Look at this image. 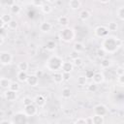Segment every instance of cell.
I'll return each mask as SVG.
<instances>
[{"instance_id": "7", "label": "cell", "mask_w": 124, "mask_h": 124, "mask_svg": "<svg viewBox=\"0 0 124 124\" xmlns=\"http://www.w3.org/2000/svg\"><path fill=\"white\" fill-rule=\"evenodd\" d=\"M91 78H92L93 83H95V84L98 85V84L104 82V80H105V76H104V74H103L102 72H96V73L93 74V76H92Z\"/></svg>"}, {"instance_id": "34", "label": "cell", "mask_w": 124, "mask_h": 124, "mask_svg": "<svg viewBox=\"0 0 124 124\" xmlns=\"http://www.w3.org/2000/svg\"><path fill=\"white\" fill-rule=\"evenodd\" d=\"M18 24H17V21L16 19H12L9 23H8V27L11 29V30H16L17 28Z\"/></svg>"}, {"instance_id": "9", "label": "cell", "mask_w": 124, "mask_h": 124, "mask_svg": "<svg viewBox=\"0 0 124 124\" xmlns=\"http://www.w3.org/2000/svg\"><path fill=\"white\" fill-rule=\"evenodd\" d=\"M36 113H37V107L34 106L33 104L24 107V114L26 116H34Z\"/></svg>"}, {"instance_id": "28", "label": "cell", "mask_w": 124, "mask_h": 124, "mask_svg": "<svg viewBox=\"0 0 124 124\" xmlns=\"http://www.w3.org/2000/svg\"><path fill=\"white\" fill-rule=\"evenodd\" d=\"M107 28H108V31L114 32V31H116V30H117V28H118V25H117V23H116L115 21H110V22L108 24Z\"/></svg>"}, {"instance_id": "8", "label": "cell", "mask_w": 124, "mask_h": 124, "mask_svg": "<svg viewBox=\"0 0 124 124\" xmlns=\"http://www.w3.org/2000/svg\"><path fill=\"white\" fill-rule=\"evenodd\" d=\"M33 103H34L37 107L43 108V107H45V105H46V98H45L43 95L39 94V95H36V96H35V98H34V100H33Z\"/></svg>"}, {"instance_id": "10", "label": "cell", "mask_w": 124, "mask_h": 124, "mask_svg": "<svg viewBox=\"0 0 124 124\" xmlns=\"http://www.w3.org/2000/svg\"><path fill=\"white\" fill-rule=\"evenodd\" d=\"M4 98L7 101H10V102L16 101V92H15L13 90H10V89H7L4 92Z\"/></svg>"}, {"instance_id": "46", "label": "cell", "mask_w": 124, "mask_h": 124, "mask_svg": "<svg viewBox=\"0 0 124 124\" xmlns=\"http://www.w3.org/2000/svg\"><path fill=\"white\" fill-rule=\"evenodd\" d=\"M0 124H11V122L8 121V120H3V121L0 122Z\"/></svg>"}, {"instance_id": "49", "label": "cell", "mask_w": 124, "mask_h": 124, "mask_svg": "<svg viewBox=\"0 0 124 124\" xmlns=\"http://www.w3.org/2000/svg\"><path fill=\"white\" fill-rule=\"evenodd\" d=\"M11 124H16V123H14V122H11Z\"/></svg>"}, {"instance_id": "47", "label": "cell", "mask_w": 124, "mask_h": 124, "mask_svg": "<svg viewBox=\"0 0 124 124\" xmlns=\"http://www.w3.org/2000/svg\"><path fill=\"white\" fill-rule=\"evenodd\" d=\"M4 43V39H3V37H2V35H0V46L2 45Z\"/></svg>"}, {"instance_id": "16", "label": "cell", "mask_w": 124, "mask_h": 124, "mask_svg": "<svg viewBox=\"0 0 124 124\" xmlns=\"http://www.w3.org/2000/svg\"><path fill=\"white\" fill-rule=\"evenodd\" d=\"M10 11H11V13L14 14V15H18V14L20 13V11H21V7H20L17 3L14 2V3L10 6Z\"/></svg>"}, {"instance_id": "41", "label": "cell", "mask_w": 124, "mask_h": 124, "mask_svg": "<svg viewBox=\"0 0 124 124\" xmlns=\"http://www.w3.org/2000/svg\"><path fill=\"white\" fill-rule=\"evenodd\" d=\"M62 77H63V80H65V81H68L71 78L70 73H62Z\"/></svg>"}, {"instance_id": "21", "label": "cell", "mask_w": 124, "mask_h": 124, "mask_svg": "<svg viewBox=\"0 0 124 124\" xmlns=\"http://www.w3.org/2000/svg\"><path fill=\"white\" fill-rule=\"evenodd\" d=\"M41 10H42V12H43L44 14H49V13L52 11V7H51V5H50L49 3L45 2V3L43 4V6L41 7Z\"/></svg>"}, {"instance_id": "2", "label": "cell", "mask_w": 124, "mask_h": 124, "mask_svg": "<svg viewBox=\"0 0 124 124\" xmlns=\"http://www.w3.org/2000/svg\"><path fill=\"white\" fill-rule=\"evenodd\" d=\"M62 59L57 56V55H54V56H51L46 64V67L49 70V71H52V72H57L58 70L61 69V65H62Z\"/></svg>"}, {"instance_id": "13", "label": "cell", "mask_w": 124, "mask_h": 124, "mask_svg": "<svg viewBox=\"0 0 124 124\" xmlns=\"http://www.w3.org/2000/svg\"><path fill=\"white\" fill-rule=\"evenodd\" d=\"M51 28H52V26L48 21H44L40 24V30L43 33H48L51 30Z\"/></svg>"}, {"instance_id": "3", "label": "cell", "mask_w": 124, "mask_h": 124, "mask_svg": "<svg viewBox=\"0 0 124 124\" xmlns=\"http://www.w3.org/2000/svg\"><path fill=\"white\" fill-rule=\"evenodd\" d=\"M75 38V31L74 29L70 28V27H65L64 29L61 30L60 32V39L66 43H69L71 41H73Z\"/></svg>"}, {"instance_id": "19", "label": "cell", "mask_w": 124, "mask_h": 124, "mask_svg": "<svg viewBox=\"0 0 124 124\" xmlns=\"http://www.w3.org/2000/svg\"><path fill=\"white\" fill-rule=\"evenodd\" d=\"M112 65V60L109 58H103V60L101 61V68L103 69H108Z\"/></svg>"}, {"instance_id": "18", "label": "cell", "mask_w": 124, "mask_h": 124, "mask_svg": "<svg viewBox=\"0 0 124 124\" xmlns=\"http://www.w3.org/2000/svg\"><path fill=\"white\" fill-rule=\"evenodd\" d=\"M57 21H58L59 25L63 26V27H67L68 24H69V17L67 16H61L58 17Z\"/></svg>"}, {"instance_id": "12", "label": "cell", "mask_w": 124, "mask_h": 124, "mask_svg": "<svg viewBox=\"0 0 124 124\" xmlns=\"http://www.w3.org/2000/svg\"><path fill=\"white\" fill-rule=\"evenodd\" d=\"M74 66L71 61H63L61 65V70H63V73H71Z\"/></svg>"}, {"instance_id": "45", "label": "cell", "mask_w": 124, "mask_h": 124, "mask_svg": "<svg viewBox=\"0 0 124 124\" xmlns=\"http://www.w3.org/2000/svg\"><path fill=\"white\" fill-rule=\"evenodd\" d=\"M4 25H5V23H4V21L2 20V18L0 17V29H2V28L4 27Z\"/></svg>"}, {"instance_id": "35", "label": "cell", "mask_w": 124, "mask_h": 124, "mask_svg": "<svg viewBox=\"0 0 124 124\" xmlns=\"http://www.w3.org/2000/svg\"><path fill=\"white\" fill-rule=\"evenodd\" d=\"M96 53H97V56L100 57V58H105V56L107 55V52L104 50L103 47H99V48L97 49Z\"/></svg>"}, {"instance_id": "5", "label": "cell", "mask_w": 124, "mask_h": 124, "mask_svg": "<svg viewBox=\"0 0 124 124\" xmlns=\"http://www.w3.org/2000/svg\"><path fill=\"white\" fill-rule=\"evenodd\" d=\"M94 33L97 37L99 38H104V37H107L108 34V30L106 26L104 25H100V26H97L94 30Z\"/></svg>"}, {"instance_id": "48", "label": "cell", "mask_w": 124, "mask_h": 124, "mask_svg": "<svg viewBox=\"0 0 124 124\" xmlns=\"http://www.w3.org/2000/svg\"><path fill=\"white\" fill-rule=\"evenodd\" d=\"M100 3H102V4H107V3H109V0H107V1H100Z\"/></svg>"}, {"instance_id": "44", "label": "cell", "mask_w": 124, "mask_h": 124, "mask_svg": "<svg viewBox=\"0 0 124 124\" xmlns=\"http://www.w3.org/2000/svg\"><path fill=\"white\" fill-rule=\"evenodd\" d=\"M85 122H86V124H93L91 116H90V117H86V118H85Z\"/></svg>"}, {"instance_id": "15", "label": "cell", "mask_w": 124, "mask_h": 124, "mask_svg": "<svg viewBox=\"0 0 124 124\" xmlns=\"http://www.w3.org/2000/svg\"><path fill=\"white\" fill-rule=\"evenodd\" d=\"M68 5H69L70 9H72V10L75 11V10H78V9L80 8L81 2L79 0H70L69 3H68Z\"/></svg>"}, {"instance_id": "4", "label": "cell", "mask_w": 124, "mask_h": 124, "mask_svg": "<svg viewBox=\"0 0 124 124\" xmlns=\"http://www.w3.org/2000/svg\"><path fill=\"white\" fill-rule=\"evenodd\" d=\"M13 56L10 52L8 51H1L0 52V64L4 66H8L12 63Z\"/></svg>"}, {"instance_id": "24", "label": "cell", "mask_w": 124, "mask_h": 124, "mask_svg": "<svg viewBox=\"0 0 124 124\" xmlns=\"http://www.w3.org/2000/svg\"><path fill=\"white\" fill-rule=\"evenodd\" d=\"M91 118H92L93 124H104V116L94 114L93 116H91Z\"/></svg>"}, {"instance_id": "33", "label": "cell", "mask_w": 124, "mask_h": 124, "mask_svg": "<svg viewBox=\"0 0 124 124\" xmlns=\"http://www.w3.org/2000/svg\"><path fill=\"white\" fill-rule=\"evenodd\" d=\"M0 17L2 18V20L4 21V23H5V24H6V23L8 24V23L13 19V18H12V16H11L10 14H3Z\"/></svg>"}, {"instance_id": "37", "label": "cell", "mask_w": 124, "mask_h": 124, "mask_svg": "<svg viewBox=\"0 0 124 124\" xmlns=\"http://www.w3.org/2000/svg\"><path fill=\"white\" fill-rule=\"evenodd\" d=\"M97 88H98V86H97V84H95V83H90L89 85H87V90L88 91H90V92H95V91H97Z\"/></svg>"}, {"instance_id": "20", "label": "cell", "mask_w": 124, "mask_h": 124, "mask_svg": "<svg viewBox=\"0 0 124 124\" xmlns=\"http://www.w3.org/2000/svg\"><path fill=\"white\" fill-rule=\"evenodd\" d=\"M52 80L55 83H61L63 81V77H62V73L59 72H54L52 75Z\"/></svg>"}, {"instance_id": "38", "label": "cell", "mask_w": 124, "mask_h": 124, "mask_svg": "<svg viewBox=\"0 0 124 124\" xmlns=\"http://www.w3.org/2000/svg\"><path fill=\"white\" fill-rule=\"evenodd\" d=\"M44 3H45V2L39 1V0H35V1H32V2H31V4H32L33 6H35V7H37V8H41Z\"/></svg>"}, {"instance_id": "23", "label": "cell", "mask_w": 124, "mask_h": 124, "mask_svg": "<svg viewBox=\"0 0 124 124\" xmlns=\"http://www.w3.org/2000/svg\"><path fill=\"white\" fill-rule=\"evenodd\" d=\"M61 96H62V98H64V99H69V98H71V96H72V91H71V89L68 88V87L63 88L62 91H61Z\"/></svg>"}, {"instance_id": "14", "label": "cell", "mask_w": 124, "mask_h": 124, "mask_svg": "<svg viewBox=\"0 0 124 124\" xmlns=\"http://www.w3.org/2000/svg\"><path fill=\"white\" fill-rule=\"evenodd\" d=\"M16 78L19 82H26L28 74H27V72H24V71H18L16 74Z\"/></svg>"}, {"instance_id": "42", "label": "cell", "mask_w": 124, "mask_h": 124, "mask_svg": "<svg viewBox=\"0 0 124 124\" xmlns=\"http://www.w3.org/2000/svg\"><path fill=\"white\" fill-rule=\"evenodd\" d=\"M74 124H86L85 118H78V119L76 120V122Z\"/></svg>"}, {"instance_id": "1", "label": "cell", "mask_w": 124, "mask_h": 124, "mask_svg": "<svg viewBox=\"0 0 124 124\" xmlns=\"http://www.w3.org/2000/svg\"><path fill=\"white\" fill-rule=\"evenodd\" d=\"M122 45V41L115 37H107L102 43V47L108 53H114Z\"/></svg>"}, {"instance_id": "29", "label": "cell", "mask_w": 124, "mask_h": 124, "mask_svg": "<svg viewBox=\"0 0 124 124\" xmlns=\"http://www.w3.org/2000/svg\"><path fill=\"white\" fill-rule=\"evenodd\" d=\"M116 15L120 20H124V7L123 6L118 8V10L116 11Z\"/></svg>"}, {"instance_id": "30", "label": "cell", "mask_w": 124, "mask_h": 124, "mask_svg": "<svg viewBox=\"0 0 124 124\" xmlns=\"http://www.w3.org/2000/svg\"><path fill=\"white\" fill-rule=\"evenodd\" d=\"M71 62H72V64H73L74 67H79L82 64V59L80 57H75Z\"/></svg>"}, {"instance_id": "39", "label": "cell", "mask_w": 124, "mask_h": 124, "mask_svg": "<svg viewBox=\"0 0 124 124\" xmlns=\"http://www.w3.org/2000/svg\"><path fill=\"white\" fill-rule=\"evenodd\" d=\"M116 75H117V76H122V75H124V68H123V66H118V67L116 68Z\"/></svg>"}, {"instance_id": "17", "label": "cell", "mask_w": 124, "mask_h": 124, "mask_svg": "<svg viewBox=\"0 0 124 124\" xmlns=\"http://www.w3.org/2000/svg\"><path fill=\"white\" fill-rule=\"evenodd\" d=\"M11 83H12V80L9 79V78H3L0 79V87L1 88H4L6 90L9 89Z\"/></svg>"}, {"instance_id": "11", "label": "cell", "mask_w": 124, "mask_h": 124, "mask_svg": "<svg viewBox=\"0 0 124 124\" xmlns=\"http://www.w3.org/2000/svg\"><path fill=\"white\" fill-rule=\"evenodd\" d=\"M26 83L30 86H37L39 84V78L35 75H28Z\"/></svg>"}, {"instance_id": "27", "label": "cell", "mask_w": 124, "mask_h": 124, "mask_svg": "<svg viewBox=\"0 0 124 124\" xmlns=\"http://www.w3.org/2000/svg\"><path fill=\"white\" fill-rule=\"evenodd\" d=\"M28 67H29V65H28V63H27L26 61H21V62H19L18 65H17L18 70H19V71H24V72H27Z\"/></svg>"}, {"instance_id": "32", "label": "cell", "mask_w": 124, "mask_h": 124, "mask_svg": "<svg viewBox=\"0 0 124 124\" xmlns=\"http://www.w3.org/2000/svg\"><path fill=\"white\" fill-rule=\"evenodd\" d=\"M19 88H20V86H19L18 82H16V81H12V83H11V85H10V87H9L10 90H13V91H15V92H16V93L18 92Z\"/></svg>"}, {"instance_id": "43", "label": "cell", "mask_w": 124, "mask_h": 124, "mask_svg": "<svg viewBox=\"0 0 124 124\" xmlns=\"http://www.w3.org/2000/svg\"><path fill=\"white\" fill-rule=\"evenodd\" d=\"M34 75H35V76H37V77L40 78H42V77H43L44 72H43L42 70H39V71H37V72H36V74H34Z\"/></svg>"}, {"instance_id": "26", "label": "cell", "mask_w": 124, "mask_h": 124, "mask_svg": "<svg viewBox=\"0 0 124 124\" xmlns=\"http://www.w3.org/2000/svg\"><path fill=\"white\" fill-rule=\"evenodd\" d=\"M90 17V13L88 10H82L79 13V18L81 20H87Z\"/></svg>"}, {"instance_id": "6", "label": "cell", "mask_w": 124, "mask_h": 124, "mask_svg": "<svg viewBox=\"0 0 124 124\" xmlns=\"http://www.w3.org/2000/svg\"><path fill=\"white\" fill-rule=\"evenodd\" d=\"M94 113L100 116H105L108 113V108L103 104H98L94 107Z\"/></svg>"}, {"instance_id": "25", "label": "cell", "mask_w": 124, "mask_h": 124, "mask_svg": "<svg viewBox=\"0 0 124 124\" xmlns=\"http://www.w3.org/2000/svg\"><path fill=\"white\" fill-rule=\"evenodd\" d=\"M45 47H46L47 50L52 51V50H54V49L56 48V44H55V42H54V41L50 40V41H47V42L46 43Z\"/></svg>"}, {"instance_id": "40", "label": "cell", "mask_w": 124, "mask_h": 124, "mask_svg": "<svg viewBox=\"0 0 124 124\" xmlns=\"http://www.w3.org/2000/svg\"><path fill=\"white\" fill-rule=\"evenodd\" d=\"M117 83L120 85V86H123L124 85V75L122 76H117Z\"/></svg>"}, {"instance_id": "31", "label": "cell", "mask_w": 124, "mask_h": 124, "mask_svg": "<svg viewBox=\"0 0 124 124\" xmlns=\"http://www.w3.org/2000/svg\"><path fill=\"white\" fill-rule=\"evenodd\" d=\"M77 82H78V85L83 86V85H85V84H86V82H87V78H86L85 76H80V77H78V78Z\"/></svg>"}, {"instance_id": "22", "label": "cell", "mask_w": 124, "mask_h": 124, "mask_svg": "<svg viewBox=\"0 0 124 124\" xmlns=\"http://www.w3.org/2000/svg\"><path fill=\"white\" fill-rule=\"evenodd\" d=\"M73 48L77 52H81V51L84 50V45L82 43H80V42H76L74 44V46H73Z\"/></svg>"}, {"instance_id": "50", "label": "cell", "mask_w": 124, "mask_h": 124, "mask_svg": "<svg viewBox=\"0 0 124 124\" xmlns=\"http://www.w3.org/2000/svg\"><path fill=\"white\" fill-rule=\"evenodd\" d=\"M68 124H74V123H68Z\"/></svg>"}, {"instance_id": "36", "label": "cell", "mask_w": 124, "mask_h": 124, "mask_svg": "<svg viewBox=\"0 0 124 124\" xmlns=\"http://www.w3.org/2000/svg\"><path fill=\"white\" fill-rule=\"evenodd\" d=\"M22 104H23L24 107H25V106L32 105V104H33V100H32L30 97H24V98L22 99Z\"/></svg>"}]
</instances>
